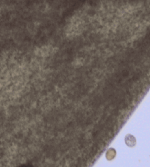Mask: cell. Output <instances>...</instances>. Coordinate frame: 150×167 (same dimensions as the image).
<instances>
[{
	"mask_svg": "<svg viewBox=\"0 0 150 167\" xmlns=\"http://www.w3.org/2000/svg\"><path fill=\"white\" fill-rule=\"evenodd\" d=\"M20 167H32V166L30 165H26V166H20Z\"/></svg>",
	"mask_w": 150,
	"mask_h": 167,
	"instance_id": "obj_1",
	"label": "cell"
}]
</instances>
